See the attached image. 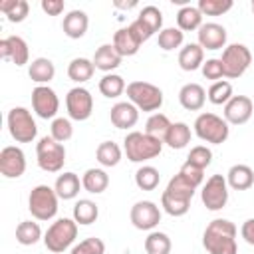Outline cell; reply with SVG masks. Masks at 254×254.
I'll return each instance as SVG.
<instances>
[{
	"instance_id": "6da1fadb",
	"label": "cell",
	"mask_w": 254,
	"mask_h": 254,
	"mask_svg": "<svg viewBox=\"0 0 254 254\" xmlns=\"http://www.w3.org/2000/svg\"><path fill=\"white\" fill-rule=\"evenodd\" d=\"M236 226L226 218H214L206 224L202 234V246L208 254H236Z\"/></svg>"
},
{
	"instance_id": "7a4b0ae2",
	"label": "cell",
	"mask_w": 254,
	"mask_h": 254,
	"mask_svg": "<svg viewBox=\"0 0 254 254\" xmlns=\"http://www.w3.org/2000/svg\"><path fill=\"white\" fill-rule=\"evenodd\" d=\"M123 151L131 163H145L161 155L163 141L147 135L145 131H131L123 139Z\"/></svg>"
},
{
	"instance_id": "3957f363",
	"label": "cell",
	"mask_w": 254,
	"mask_h": 254,
	"mask_svg": "<svg viewBox=\"0 0 254 254\" xmlns=\"http://www.w3.org/2000/svg\"><path fill=\"white\" fill-rule=\"evenodd\" d=\"M192 129L200 141H206L212 145H222L230 135V127H228L226 119L216 115V113H208V111L200 113L194 119Z\"/></svg>"
},
{
	"instance_id": "277c9868",
	"label": "cell",
	"mask_w": 254,
	"mask_h": 254,
	"mask_svg": "<svg viewBox=\"0 0 254 254\" xmlns=\"http://www.w3.org/2000/svg\"><path fill=\"white\" fill-rule=\"evenodd\" d=\"M77 238V222L73 218H58L50 224V228L44 234V244L50 252L60 254L67 250Z\"/></svg>"
},
{
	"instance_id": "5b68a950",
	"label": "cell",
	"mask_w": 254,
	"mask_h": 254,
	"mask_svg": "<svg viewBox=\"0 0 254 254\" xmlns=\"http://www.w3.org/2000/svg\"><path fill=\"white\" fill-rule=\"evenodd\" d=\"M127 99L139 109V111H157L161 109L163 105V91L161 87H157L155 83H149V81H131L127 83Z\"/></svg>"
},
{
	"instance_id": "8992f818",
	"label": "cell",
	"mask_w": 254,
	"mask_h": 254,
	"mask_svg": "<svg viewBox=\"0 0 254 254\" xmlns=\"http://www.w3.org/2000/svg\"><path fill=\"white\" fill-rule=\"evenodd\" d=\"M58 192L48 185H38L30 190L28 210L36 220H52L58 214Z\"/></svg>"
},
{
	"instance_id": "52a82bcc",
	"label": "cell",
	"mask_w": 254,
	"mask_h": 254,
	"mask_svg": "<svg viewBox=\"0 0 254 254\" xmlns=\"http://www.w3.org/2000/svg\"><path fill=\"white\" fill-rule=\"evenodd\" d=\"M36 161L38 167L46 173H58L64 169L65 163V147L64 143H58L52 135L42 137L36 143Z\"/></svg>"
},
{
	"instance_id": "ba28073f",
	"label": "cell",
	"mask_w": 254,
	"mask_h": 254,
	"mask_svg": "<svg viewBox=\"0 0 254 254\" xmlns=\"http://www.w3.org/2000/svg\"><path fill=\"white\" fill-rule=\"evenodd\" d=\"M8 131L16 143H32L38 135V125L26 107H12L6 117Z\"/></svg>"
},
{
	"instance_id": "9c48e42d",
	"label": "cell",
	"mask_w": 254,
	"mask_h": 254,
	"mask_svg": "<svg viewBox=\"0 0 254 254\" xmlns=\"http://www.w3.org/2000/svg\"><path fill=\"white\" fill-rule=\"evenodd\" d=\"M220 62H222L224 77L236 79V77L244 75V71L250 67V64H252V52L244 44H228L222 50Z\"/></svg>"
},
{
	"instance_id": "30bf717a",
	"label": "cell",
	"mask_w": 254,
	"mask_h": 254,
	"mask_svg": "<svg viewBox=\"0 0 254 254\" xmlns=\"http://www.w3.org/2000/svg\"><path fill=\"white\" fill-rule=\"evenodd\" d=\"M200 200L202 204L208 208V210H222L228 202V183H226V177L222 175H212L202 190H200Z\"/></svg>"
},
{
	"instance_id": "8fae6325",
	"label": "cell",
	"mask_w": 254,
	"mask_h": 254,
	"mask_svg": "<svg viewBox=\"0 0 254 254\" xmlns=\"http://www.w3.org/2000/svg\"><path fill=\"white\" fill-rule=\"evenodd\" d=\"M65 109H67L69 119H73V121L89 119L93 113V97H91L89 89H85L81 85L71 87L65 95Z\"/></svg>"
},
{
	"instance_id": "7c38bea8",
	"label": "cell",
	"mask_w": 254,
	"mask_h": 254,
	"mask_svg": "<svg viewBox=\"0 0 254 254\" xmlns=\"http://www.w3.org/2000/svg\"><path fill=\"white\" fill-rule=\"evenodd\" d=\"M129 26L139 36L141 42H147L153 34L163 30V12L157 6H145V8H141L139 16Z\"/></svg>"
},
{
	"instance_id": "4fadbf2b",
	"label": "cell",
	"mask_w": 254,
	"mask_h": 254,
	"mask_svg": "<svg viewBox=\"0 0 254 254\" xmlns=\"http://www.w3.org/2000/svg\"><path fill=\"white\" fill-rule=\"evenodd\" d=\"M32 109L42 119H56L60 109V99L50 85H36L32 89Z\"/></svg>"
},
{
	"instance_id": "5bb4252c",
	"label": "cell",
	"mask_w": 254,
	"mask_h": 254,
	"mask_svg": "<svg viewBox=\"0 0 254 254\" xmlns=\"http://www.w3.org/2000/svg\"><path fill=\"white\" fill-rule=\"evenodd\" d=\"M129 218L137 230H153L161 222V208L153 200H137L131 206Z\"/></svg>"
},
{
	"instance_id": "9a60e30c",
	"label": "cell",
	"mask_w": 254,
	"mask_h": 254,
	"mask_svg": "<svg viewBox=\"0 0 254 254\" xmlns=\"http://www.w3.org/2000/svg\"><path fill=\"white\" fill-rule=\"evenodd\" d=\"M26 171V155L20 147L8 145L0 151V173L6 179H18Z\"/></svg>"
},
{
	"instance_id": "2e32d148",
	"label": "cell",
	"mask_w": 254,
	"mask_h": 254,
	"mask_svg": "<svg viewBox=\"0 0 254 254\" xmlns=\"http://www.w3.org/2000/svg\"><path fill=\"white\" fill-rule=\"evenodd\" d=\"M254 111V103L248 95H232L224 105V119L228 125H244Z\"/></svg>"
},
{
	"instance_id": "e0dca14e",
	"label": "cell",
	"mask_w": 254,
	"mask_h": 254,
	"mask_svg": "<svg viewBox=\"0 0 254 254\" xmlns=\"http://www.w3.org/2000/svg\"><path fill=\"white\" fill-rule=\"evenodd\" d=\"M0 58L8 60L16 65H24L30 60V50L24 38L20 36H8L4 40H0Z\"/></svg>"
},
{
	"instance_id": "ac0fdd59",
	"label": "cell",
	"mask_w": 254,
	"mask_h": 254,
	"mask_svg": "<svg viewBox=\"0 0 254 254\" xmlns=\"http://www.w3.org/2000/svg\"><path fill=\"white\" fill-rule=\"evenodd\" d=\"M198 46L202 50H222L226 48V28L216 22H206L198 28Z\"/></svg>"
},
{
	"instance_id": "d6986e66",
	"label": "cell",
	"mask_w": 254,
	"mask_h": 254,
	"mask_svg": "<svg viewBox=\"0 0 254 254\" xmlns=\"http://www.w3.org/2000/svg\"><path fill=\"white\" fill-rule=\"evenodd\" d=\"M113 48L117 50V54L121 56V58H129V56H135L137 52H139V48H141V40H139V36L133 32V28L131 26H127V28H119L115 34H113Z\"/></svg>"
},
{
	"instance_id": "ffe728a7",
	"label": "cell",
	"mask_w": 254,
	"mask_h": 254,
	"mask_svg": "<svg viewBox=\"0 0 254 254\" xmlns=\"http://www.w3.org/2000/svg\"><path fill=\"white\" fill-rule=\"evenodd\" d=\"M109 119L117 129H131L139 121V109L131 101H119L111 107Z\"/></svg>"
},
{
	"instance_id": "44dd1931",
	"label": "cell",
	"mask_w": 254,
	"mask_h": 254,
	"mask_svg": "<svg viewBox=\"0 0 254 254\" xmlns=\"http://www.w3.org/2000/svg\"><path fill=\"white\" fill-rule=\"evenodd\" d=\"M89 28V18L83 10H69L65 16H64V22H62V30L67 38L71 40H79L85 36Z\"/></svg>"
},
{
	"instance_id": "7402d4cb",
	"label": "cell",
	"mask_w": 254,
	"mask_h": 254,
	"mask_svg": "<svg viewBox=\"0 0 254 254\" xmlns=\"http://www.w3.org/2000/svg\"><path fill=\"white\" fill-rule=\"evenodd\" d=\"M206 101V91L200 83H185L179 89V103L187 109V111H198L202 109Z\"/></svg>"
},
{
	"instance_id": "603a6c76",
	"label": "cell",
	"mask_w": 254,
	"mask_h": 254,
	"mask_svg": "<svg viewBox=\"0 0 254 254\" xmlns=\"http://www.w3.org/2000/svg\"><path fill=\"white\" fill-rule=\"evenodd\" d=\"M121 60L123 58L117 54V50L113 48V44H103L93 54V65H95V69L105 71V73H111L113 69H117L121 65Z\"/></svg>"
},
{
	"instance_id": "cb8c5ba5",
	"label": "cell",
	"mask_w": 254,
	"mask_h": 254,
	"mask_svg": "<svg viewBox=\"0 0 254 254\" xmlns=\"http://www.w3.org/2000/svg\"><path fill=\"white\" fill-rule=\"evenodd\" d=\"M226 183L234 190H248L254 185V171L248 165H232L226 173Z\"/></svg>"
},
{
	"instance_id": "d4e9b609",
	"label": "cell",
	"mask_w": 254,
	"mask_h": 254,
	"mask_svg": "<svg viewBox=\"0 0 254 254\" xmlns=\"http://www.w3.org/2000/svg\"><path fill=\"white\" fill-rule=\"evenodd\" d=\"M28 75H30V79L36 81L38 85H46V83H50V81L54 79V75H56V65H54V62L48 60V58H36V60H32V64H30V67H28Z\"/></svg>"
},
{
	"instance_id": "484cf974",
	"label": "cell",
	"mask_w": 254,
	"mask_h": 254,
	"mask_svg": "<svg viewBox=\"0 0 254 254\" xmlns=\"http://www.w3.org/2000/svg\"><path fill=\"white\" fill-rule=\"evenodd\" d=\"M79 189H81V181L75 173H62L58 179H56V185H54V190L58 192V196L62 200H71L79 194Z\"/></svg>"
},
{
	"instance_id": "4316f807",
	"label": "cell",
	"mask_w": 254,
	"mask_h": 254,
	"mask_svg": "<svg viewBox=\"0 0 254 254\" xmlns=\"http://www.w3.org/2000/svg\"><path fill=\"white\" fill-rule=\"evenodd\" d=\"M204 64V50L198 44H187L179 52V65L185 71H194Z\"/></svg>"
},
{
	"instance_id": "83f0119b",
	"label": "cell",
	"mask_w": 254,
	"mask_h": 254,
	"mask_svg": "<svg viewBox=\"0 0 254 254\" xmlns=\"http://www.w3.org/2000/svg\"><path fill=\"white\" fill-rule=\"evenodd\" d=\"M81 187L91 194H101L109 187V175L103 169L91 167L81 175Z\"/></svg>"
},
{
	"instance_id": "f1b7e54d",
	"label": "cell",
	"mask_w": 254,
	"mask_h": 254,
	"mask_svg": "<svg viewBox=\"0 0 254 254\" xmlns=\"http://www.w3.org/2000/svg\"><path fill=\"white\" fill-rule=\"evenodd\" d=\"M190 127L185 123V121H177L171 125V129L167 131L163 143H167L171 149H185L189 143H190Z\"/></svg>"
},
{
	"instance_id": "f546056e",
	"label": "cell",
	"mask_w": 254,
	"mask_h": 254,
	"mask_svg": "<svg viewBox=\"0 0 254 254\" xmlns=\"http://www.w3.org/2000/svg\"><path fill=\"white\" fill-rule=\"evenodd\" d=\"M93 71H95L93 60L87 58H73L67 65V77L75 83H85L87 79H91Z\"/></svg>"
},
{
	"instance_id": "4dcf8cb0",
	"label": "cell",
	"mask_w": 254,
	"mask_h": 254,
	"mask_svg": "<svg viewBox=\"0 0 254 254\" xmlns=\"http://www.w3.org/2000/svg\"><path fill=\"white\" fill-rule=\"evenodd\" d=\"M202 26V14L196 6H183L177 12V28L183 32H192Z\"/></svg>"
},
{
	"instance_id": "1f68e13d",
	"label": "cell",
	"mask_w": 254,
	"mask_h": 254,
	"mask_svg": "<svg viewBox=\"0 0 254 254\" xmlns=\"http://www.w3.org/2000/svg\"><path fill=\"white\" fill-rule=\"evenodd\" d=\"M97 216H99V206H97L93 200H89V198H79V200L73 204V220H75L77 224H83V226L93 224V222L97 220Z\"/></svg>"
},
{
	"instance_id": "d6a6232c",
	"label": "cell",
	"mask_w": 254,
	"mask_h": 254,
	"mask_svg": "<svg viewBox=\"0 0 254 254\" xmlns=\"http://www.w3.org/2000/svg\"><path fill=\"white\" fill-rule=\"evenodd\" d=\"M0 12L12 24H20L26 20L30 12V4L26 0H0Z\"/></svg>"
},
{
	"instance_id": "836d02e7",
	"label": "cell",
	"mask_w": 254,
	"mask_h": 254,
	"mask_svg": "<svg viewBox=\"0 0 254 254\" xmlns=\"http://www.w3.org/2000/svg\"><path fill=\"white\" fill-rule=\"evenodd\" d=\"M121 155H123L121 147H119L117 143H113V141H103V143H99V147H97V151H95L97 163H99L101 167H115V165H119Z\"/></svg>"
},
{
	"instance_id": "e575fe53",
	"label": "cell",
	"mask_w": 254,
	"mask_h": 254,
	"mask_svg": "<svg viewBox=\"0 0 254 254\" xmlns=\"http://www.w3.org/2000/svg\"><path fill=\"white\" fill-rule=\"evenodd\" d=\"M42 238V228L34 220H22L16 226V240L22 246H34Z\"/></svg>"
},
{
	"instance_id": "d590c367",
	"label": "cell",
	"mask_w": 254,
	"mask_h": 254,
	"mask_svg": "<svg viewBox=\"0 0 254 254\" xmlns=\"http://www.w3.org/2000/svg\"><path fill=\"white\" fill-rule=\"evenodd\" d=\"M145 252L147 254H171V238L169 234L165 232H159V230H151L145 238Z\"/></svg>"
},
{
	"instance_id": "8d00e7d4",
	"label": "cell",
	"mask_w": 254,
	"mask_h": 254,
	"mask_svg": "<svg viewBox=\"0 0 254 254\" xmlns=\"http://www.w3.org/2000/svg\"><path fill=\"white\" fill-rule=\"evenodd\" d=\"M125 89H127L125 79H123L121 75H117V73H105V75L99 79V91H101V95L107 97V99L119 97Z\"/></svg>"
},
{
	"instance_id": "74e56055",
	"label": "cell",
	"mask_w": 254,
	"mask_h": 254,
	"mask_svg": "<svg viewBox=\"0 0 254 254\" xmlns=\"http://www.w3.org/2000/svg\"><path fill=\"white\" fill-rule=\"evenodd\" d=\"M161 206L171 216H185L189 212V208H190V200L181 198V196H175V194H169L167 190H163V194H161Z\"/></svg>"
},
{
	"instance_id": "f35d334b",
	"label": "cell",
	"mask_w": 254,
	"mask_h": 254,
	"mask_svg": "<svg viewBox=\"0 0 254 254\" xmlns=\"http://www.w3.org/2000/svg\"><path fill=\"white\" fill-rule=\"evenodd\" d=\"M159 181H161V175L155 167L151 165H143L137 169L135 173V185L141 189V190H155L159 187Z\"/></svg>"
},
{
	"instance_id": "ab89813d",
	"label": "cell",
	"mask_w": 254,
	"mask_h": 254,
	"mask_svg": "<svg viewBox=\"0 0 254 254\" xmlns=\"http://www.w3.org/2000/svg\"><path fill=\"white\" fill-rule=\"evenodd\" d=\"M206 97H208V101H210L212 105H226V103L232 99V83L226 81V79L214 81V83L208 87Z\"/></svg>"
},
{
	"instance_id": "60d3db41",
	"label": "cell",
	"mask_w": 254,
	"mask_h": 254,
	"mask_svg": "<svg viewBox=\"0 0 254 254\" xmlns=\"http://www.w3.org/2000/svg\"><path fill=\"white\" fill-rule=\"evenodd\" d=\"M171 125H173V123H171V119H169L165 113H153V115L147 119V123H145V133L163 141L165 135H167V131L171 129Z\"/></svg>"
},
{
	"instance_id": "b9f144b4",
	"label": "cell",
	"mask_w": 254,
	"mask_h": 254,
	"mask_svg": "<svg viewBox=\"0 0 254 254\" xmlns=\"http://www.w3.org/2000/svg\"><path fill=\"white\" fill-rule=\"evenodd\" d=\"M169 194H175V196H181V198H187V200H192V196H194V190H196V187H192L181 173H177L171 181H169V185H167V189H165Z\"/></svg>"
},
{
	"instance_id": "7bdbcfd3",
	"label": "cell",
	"mask_w": 254,
	"mask_h": 254,
	"mask_svg": "<svg viewBox=\"0 0 254 254\" xmlns=\"http://www.w3.org/2000/svg\"><path fill=\"white\" fill-rule=\"evenodd\" d=\"M185 40V32L179 28H163L159 32V48L165 52H171L175 48H181Z\"/></svg>"
},
{
	"instance_id": "ee69618b",
	"label": "cell",
	"mask_w": 254,
	"mask_h": 254,
	"mask_svg": "<svg viewBox=\"0 0 254 254\" xmlns=\"http://www.w3.org/2000/svg\"><path fill=\"white\" fill-rule=\"evenodd\" d=\"M234 6L232 0H198L196 8L202 16H222Z\"/></svg>"
},
{
	"instance_id": "f6af8a7d",
	"label": "cell",
	"mask_w": 254,
	"mask_h": 254,
	"mask_svg": "<svg viewBox=\"0 0 254 254\" xmlns=\"http://www.w3.org/2000/svg\"><path fill=\"white\" fill-rule=\"evenodd\" d=\"M50 135L58 141V143H65L71 139L73 135V127H71V121L67 117H56L50 125Z\"/></svg>"
},
{
	"instance_id": "bcb514c9",
	"label": "cell",
	"mask_w": 254,
	"mask_h": 254,
	"mask_svg": "<svg viewBox=\"0 0 254 254\" xmlns=\"http://www.w3.org/2000/svg\"><path fill=\"white\" fill-rule=\"evenodd\" d=\"M187 163L198 167V169H206L210 163H212V151L206 147V145H196L189 151V157H187Z\"/></svg>"
},
{
	"instance_id": "7dc6e473",
	"label": "cell",
	"mask_w": 254,
	"mask_h": 254,
	"mask_svg": "<svg viewBox=\"0 0 254 254\" xmlns=\"http://www.w3.org/2000/svg\"><path fill=\"white\" fill-rule=\"evenodd\" d=\"M69 254H105V242L97 236H89V238L77 242Z\"/></svg>"
},
{
	"instance_id": "c3c4849f",
	"label": "cell",
	"mask_w": 254,
	"mask_h": 254,
	"mask_svg": "<svg viewBox=\"0 0 254 254\" xmlns=\"http://www.w3.org/2000/svg\"><path fill=\"white\" fill-rule=\"evenodd\" d=\"M200 69H202V75H204L206 79H212V83H214V81H220V79L224 77V69H222L220 58H210V60H206Z\"/></svg>"
},
{
	"instance_id": "681fc988",
	"label": "cell",
	"mask_w": 254,
	"mask_h": 254,
	"mask_svg": "<svg viewBox=\"0 0 254 254\" xmlns=\"http://www.w3.org/2000/svg\"><path fill=\"white\" fill-rule=\"evenodd\" d=\"M179 173H181V175H183V177H185L192 187H196V189H198V187H200V183L204 181V171H202V169H198V167H194V165H190V163H187V161L183 163V167H181V171H179Z\"/></svg>"
},
{
	"instance_id": "f907efd6",
	"label": "cell",
	"mask_w": 254,
	"mask_h": 254,
	"mask_svg": "<svg viewBox=\"0 0 254 254\" xmlns=\"http://www.w3.org/2000/svg\"><path fill=\"white\" fill-rule=\"evenodd\" d=\"M40 6H42V10H44L48 16H60V14L64 12V8H65L64 0H42Z\"/></svg>"
},
{
	"instance_id": "816d5d0a",
	"label": "cell",
	"mask_w": 254,
	"mask_h": 254,
	"mask_svg": "<svg viewBox=\"0 0 254 254\" xmlns=\"http://www.w3.org/2000/svg\"><path fill=\"white\" fill-rule=\"evenodd\" d=\"M240 234H242V238H244L248 244L254 246V218L244 220V224H242V228H240Z\"/></svg>"
},
{
	"instance_id": "f5cc1de1",
	"label": "cell",
	"mask_w": 254,
	"mask_h": 254,
	"mask_svg": "<svg viewBox=\"0 0 254 254\" xmlns=\"http://www.w3.org/2000/svg\"><path fill=\"white\" fill-rule=\"evenodd\" d=\"M113 4H115L117 8H127V10H129V8H135V6H137V2H135V0H131V2H121V0H115Z\"/></svg>"
},
{
	"instance_id": "db71d44e",
	"label": "cell",
	"mask_w": 254,
	"mask_h": 254,
	"mask_svg": "<svg viewBox=\"0 0 254 254\" xmlns=\"http://www.w3.org/2000/svg\"><path fill=\"white\" fill-rule=\"evenodd\" d=\"M250 8H252V14H254V0H252V6Z\"/></svg>"
}]
</instances>
